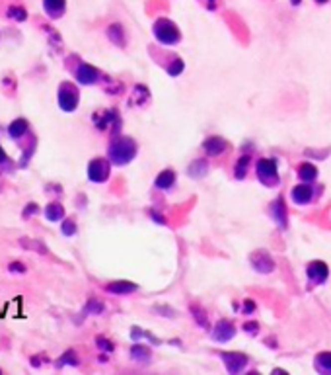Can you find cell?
I'll list each match as a JSON object with an SVG mask.
<instances>
[{"mask_svg": "<svg viewBox=\"0 0 331 375\" xmlns=\"http://www.w3.org/2000/svg\"><path fill=\"white\" fill-rule=\"evenodd\" d=\"M136 153V145L131 139H115L110 147V159L115 164L129 163Z\"/></svg>", "mask_w": 331, "mask_h": 375, "instance_id": "obj_1", "label": "cell"}, {"mask_svg": "<svg viewBox=\"0 0 331 375\" xmlns=\"http://www.w3.org/2000/svg\"><path fill=\"white\" fill-rule=\"evenodd\" d=\"M59 106L65 112H74L78 106V90L74 84L70 82H63L59 86Z\"/></svg>", "mask_w": 331, "mask_h": 375, "instance_id": "obj_2", "label": "cell"}, {"mask_svg": "<svg viewBox=\"0 0 331 375\" xmlns=\"http://www.w3.org/2000/svg\"><path fill=\"white\" fill-rule=\"evenodd\" d=\"M154 33L162 43H168V45L176 43L177 39H179V31H177V27L170 20H158L154 25Z\"/></svg>", "mask_w": 331, "mask_h": 375, "instance_id": "obj_3", "label": "cell"}, {"mask_svg": "<svg viewBox=\"0 0 331 375\" xmlns=\"http://www.w3.org/2000/svg\"><path fill=\"white\" fill-rule=\"evenodd\" d=\"M110 176V164L104 159H96L88 166V178L92 182H106Z\"/></svg>", "mask_w": 331, "mask_h": 375, "instance_id": "obj_4", "label": "cell"}, {"mask_svg": "<svg viewBox=\"0 0 331 375\" xmlns=\"http://www.w3.org/2000/svg\"><path fill=\"white\" fill-rule=\"evenodd\" d=\"M257 174H259V178H261V182L263 184H275L277 180H279V174H277V164H275V161H267V159H263V161H259V164H257Z\"/></svg>", "mask_w": 331, "mask_h": 375, "instance_id": "obj_5", "label": "cell"}, {"mask_svg": "<svg viewBox=\"0 0 331 375\" xmlns=\"http://www.w3.org/2000/svg\"><path fill=\"white\" fill-rule=\"evenodd\" d=\"M98 76H100V72L94 69L92 65H86V63H82V65L76 69V80H78L80 84H94V82L98 80Z\"/></svg>", "mask_w": 331, "mask_h": 375, "instance_id": "obj_6", "label": "cell"}, {"mask_svg": "<svg viewBox=\"0 0 331 375\" xmlns=\"http://www.w3.org/2000/svg\"><path fill=\"white\" fill-rule=\"evenodd\" d=\"M43 8L53 20H57V18H61L65 14L66 0H43Z\"/></svg>", "mask_w": 331, "mask_h": 375, "instance_id": "obj_7", "label": "cell"}, {"mask_svg": "<svg viewBox=\"0 0 331 375\" xmlns=\"http://www.w3.org/2000/svg\"><path fill=\"white\" fill-rule=\"evenodd\" d=\"M308 276L316 281H324L328 276V266L324 262H312L308 268Z\"/></svg>", "mask_w": 331, "mask_h": 375, "instance_id": "obj_8", "label": "cell"}, {"mask_svg": "<svg viewBox=\"0 0 331 375\" xmlns=\"http://www.w3.org/2000/svg\"><path fill=\"white\" fill-rule=\"evenodd\" d=\"M25 131H27V121L25 119H14L10 123V127H8V135L12 139H20L22 135H25Z\"/></svg>", "mask_w": 331, "mask_h": 375, "instance_id": "obj_9", "label": "cell"}, {"mask_svg": "<svg viewBox=\"0 0 331 375\" xmlns=\"http://www.w3.org/2000/svg\"><path fill=\"white\" fill-rule=\"evenodd\" d=\"M45 217H47L49 221H61V219L65 217V209H63L61 203H49V205L45 207Z\"/></svg>", "mask_w": 331, "mask_h": 375, "instance_id": "obj_10", "label": "cell"}, {"mask_svg": "<svg viewBox=\"0 0 331 375\" xmlns=\"http://www.w3.org/2000/svg\"><path fill=\"white\" fill-rule=\"evenodd\" d=\"M310 197H312V188L308 186H296L292 191V199L296 203H308Z\"/></svg>", "mask_w": 331, "mask_h": 375, "instance_id": "obj_11", "label": "cell"}, {"mask_svg": "<svg viewBox=\"0 0 331 375\" xmlns=\"http://www.w3.org/2000/svg\"><path fill=\"white\" fill-rule=\"evenodd\" d=\"M174 180H176V174H174L172 170H164V172L156 178V186L166 189V188H170L172 184H174Z\"/></svg>", "mask_w": 331, "mask_h": 375, "instance_id": "obj_12", "label": "cell"}, {"mask_svg": "<svg viewBox=\"0 0 331 375\" xmlns=\"http://www.w3.org/2000/svg\"><path fill=\"white\" fill-rule=\"evenodd\" d=\"M134 289H136V285L127 283V281H117V283L108 285V291H111V293H129V291H134Z\"/></svg>", "mask_w": 331, "mask_h": 375, "instance_id": "obj_13", "label": "cell"}, {"mask_svg": "<svg viewBox=\"0 0 331 375\" xmlns=\"http://www.w3.org/2000/svg\"><path fill=\"white\" fill-rule=\"evenodd\" d=\"M224 147H226V143H224L222 139H219V137L209 139L207 143H205V149H207L211 155H219L221 151H224Z\"/></svg>", "mask_w": 331, "mask_h": 375, "instance_id": "obj_14", "label": "cell"}, {"mask_svg": "<svg viewBox=\"0 0 331 375\" xmlns=\"http://www.w3.org/2000/svg\"><path fill=\"white\" fill-rule=\"evenodd\" d=\"M316 366H318L320 372L330 374L331 372V354H320L318 360H316Z\"/></svg>", "mask_w": 331, "mask_h": 375, "instance_id": "obj_15", "label": "cell"}, {"mask_svg": "<svg viewBox=\"0 0 331 375\" xmlns=\"http://www.w3.org/2000/svg\"><path fill=\"white\" fill-rule=\"evenodd\" d=\"M232 334H234V328L230 327L228 323H221V325H219V330L215 332V338H217V340H228Z\"/></svg>", "mask_w": 331, "mask_h": 375, "instance_id": "obj_16", "label": "cell"}, {"mask_svg": "<svg viewBox=\"0 0 331 375\" xmlns=\"http://www.w3.org/2000/svg\"><path fill=\"white\" fill-rule=\"evenodd\" d=\"M298 172H300V178H302V180H306V182H310V180H314V178H316V168H314L312 164H302Z\"/></svg>", "mask_w": 331, "mask_h": 375, "instance_id": "obj_17", "label": "cell"}, {"mask_svg": "<svg viewBox=\"0 0 331 375\" xmlns=\"http://www.w3.org/2000/svg\"><path fill=\"white\" fill-rule=\"evenodd\" d=\"M8 16H12V18L18 20V22H23V20L27 18V12H25L23 8H20V6H10V8H8Z\"/></svg>", "mask_w": 331, "mask_h": 375, "instance_id": "obj_18", "label": "cell"}, {"mask_svg": "<svg viewBox=\"0 0 331 375\" xmlns=\"http://www.w3.org/2000/svg\"><path fill=\"white\" fill-rule=\"evenodd\" d=\"M108 33H110V37L115 43H123V31H121L119 25H111L110 29H108Z\"/></svg>", "mask_w": 331, "mask_h": 375, "instance_id": "obj_19", "label": "cell"}, {"mask_svg": "<svg viewBox=\"0 0 331 375\" xmlns=\"http://www.w3.org/2000/svg\"><path fill=\"white\" fill-rule=\"evenodd\" d=\"M20 244H22V246H25V248H33L35 252H45L43 244H39V242H35V240H29V238H22V240H20Z\"/></svg>", "mask_w": 331, "mask_h": 375, "instance_id": "obj_20", "label": "cell"}, {"mask_svg": "<svg viewBox=\"0 0 331 375\" xmlns=\"http://www.w3.org/2000/svg\"><path fill=\"white\" fill-rule=\"evenodd\" d=\"M8 270H10V272H16V274H23V272H25V266H22L20 262H12Z\"/></svg>", "mask_w": 331, "mask_h": 375, "instance_id": "obj_21", "label": "cell"}, {"mask_svg": "<svg viewBox=\"0 0 331 375\" xmlns=\"http://www.w3.org/2000/svg\"><path fill=\"white\" fill-rule=\"evenodd\" d=\"M74 231H76V227H74L72 221H65V223H63V233L65 234H72Z\"/></svg>", "mask_w": 331, "mask_h": 375, "instance_id": "obj_22", "label": "cell"}, {"mask_svg": "<svg viewBox=\"0 0 331 375\" xmlns=\"http://www.w3.org/2000/svg\"><path fill=\"white\" fill-rule=\"evenodd\" d=\"M4 164H8V155H6L4 149L0 147V166H4Z\"/></svg>", "mask_w": 331, "mask_h": 375, "instance_id": "obj_23", "label": "cell"}, {"mask_svg": "<svg viewBox=\"0 0 331 375\" xmlns=\"http://www.w3.org/2000/svg\"><path fill=\"white\" fill-rule=\"evenodd\" d=\"M35 209H37L35 205H29V209H27V211H23V217H27V215H31V213H33V211H35Z\"/></svg>", "mask_w": 331, "mask_h": 375, "instance_id": "obj_24", "label": "cell"}, {"mask_svg": "<svg viewBox=\"0 0 331 375\" xmlns=\"http://www.w3.org/2000/svg\"><path fill=\"white\" fill-rule=\"evenodd\" d=\"M318 2H328V0H318Z\"/></svg>", "mask_w": 331, "mask_h": 375, "instance_id": "obj_25", "label": "cell"}]
</instances>
